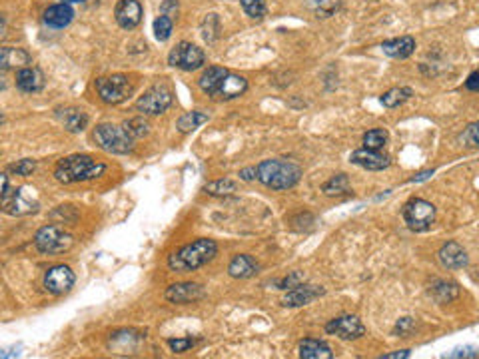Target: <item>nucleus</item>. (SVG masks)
<instances>
[{
    "label": "nucleus",
    "instance_id": "nucleus-7",
    "mask_svg": "<svg viewBox=\"0 0 479 359\" xmlns=\"http://www.w3.org/2000/svg\"><path fill=\"white\" fill-rule=\"evenodd\" d=\"M34 246L43 254H64L74 246V237L58 226H44L34 235Z\"/></svg>",
    "mask_w": 479,
    "mask_h": 359
},
{
    "label": "nucleus",
    "instance_id": "nucleus-1",
    "mask_svg": "<svg viewBox=\"0 0 479 359\" xmlns=\"http://www.w3.org/2000/svg\"><path fill=\"white\" fill-rule=\"evenodd\" d=\"M218 254V244L208 237H200L192 244H186L180 249L168 256V268L172 272L186 274V272H196L198 268L212 262Z\"/></svg>",
    "mask_w": 479,
    "mask_h": 359
},
{
    "label": "nucleus",
    "instance_id": "nucleus-45",
    "mask_svg": "<svg viewBox=\"0 0 479 359\" xmlns=\"http://www.w3.org/2000/svg\"><path fill=\"white\" fill-rule=\"evenodd\" d=\"M240 176L246 182H252V180H258V172H256V168H246V170L240 172Z\"/></svg>",
    "mask_w": 479,
    "mask_h": 359
},
{
    "label": "nucleus",
    "instance_id": "nucleus-44",
    "mask_svg": "<svg viewBox=\"0 0 479 359\" xmlns=\"http://www.w3.org/2000/svg\"><path fill=\"white\" fill-rule=\"evenodd\" d=\"M465 88L471 90V92H479V70L469 74V78L465 80Z\"/></svg>",
    "mask_w": 479,
    "mask_h": 359
},
{
    "label": "nucleus",
    "instance_id": "nucleus-20",
    "mask_svg": "<svg viewBox=\"0 0 479 359\" xmlns=\"http://www.w3.org/2000/svg\"><path fill=\"white\" fill-rule=\"evenodd\" d=\"M228 274L234 279H248L258 274V263L252 256L246 254H238L232 258V262L228 263Z\"/></svg>",
    "mask_w": 479,
    "mask_h": 359
},
{
    "label": "nucleus",
    "instance_id": "nucleus-29",
    "mask_svg": "<svg viewBox=\"0 0 479 359\" xmlns=\"http://www.w3.org/2000/svg\"><path fill=\"white\" fill-rule=\"evenodd\" d=\"M206 122H208V114H204V112H200V110L186 112L184 116L178 118V124H176V128H178L182 134H188V132L196 130V128H200L202 124H206Z\"/></svg>",
    "mask_w": 479,
    "mask_h": 359
},
{
    "label": "nucleus",
    "instance_id": "nucleus-34",
    "mask_svg": "<svg viewBox=\"0 0 479 359\" xmlns=\"http://www.w3.org/2000/svg\"><path fill=\"white\" fill-rule=\"evenodd\" d=\"M172 30H174V20L170 16H166V14H160L154 20L156 41L166 42L172 36Z\"/></svg>",
    "mask_w": 479,
    "mask_h": 359
},
{
    "label": "nucleus",
    "instance_id": "nucleus-30",
    "mask_svg": "<svg viewBox=\"0 0 479 359\" xmlns=\"http://www.w3.org/2000/svg\"><path fill=\"white\" fill-rule=\"evenodd\" d=\"M411 96H413V90H411V88H406V86H401V88H392V90H388V92L381 96V104H383L385 108H397L399 104H404V102L409 100Z\"/></svg>",
    "mask_w": 479,
    "mask_h": 359
},
{
    "label": "nucleus",
    "instance_id": "nucleus-41",
    "mask_svg": "<svg viewBox=\"0 0 479 359\" xmlns=\"http://www.w3.org/2000/svg\"><path fill=\"white\" fill-rule=\"evenodd\" d=\"M445 358L450 359H457V358H479V347H471V346H465V347H455L453 351H450Z\"/></svg>",
    "mask_w": 479,
    "mask_h": 359
},
{
    "label": "nucleus",
    "instance_id": "nucleus-6",
    "mask_svg": "<svg viewBox=\"0 0 479 359\" xmlns=\"http://www.w3.org/2000/svg\"><path fill=\"white\" fill-rule=\"evenodd\" d=\"M401 216L411 232H427L436 221V206L422 198H411L401 210Z\"/></svg>",
    "mask_w": 479,
    "mask_h": 359
},
{
    "label": "nucleus",
    "instance_id": "nucleus-33",
    "mask_svg": "<svg viewBox=\"0 0 479 359\" xmlns=\"http://www.w3.org/2000/svg\"><path fill=\"white\" fill-rule=\"evenodd\" d=\"M388 132L383 128H374L364 134V148L367 150H381L388 144Z\"/></svg>",
    "mask_w": 479,
    "mask_h": 359
},
{
    "label": "nucleus",
    "instance_id": "nucleus-19",
    "mask_svg": "<svg viewBox=\"0 0 479 359\" xmlns=\"http://www.w3.org/2000/svg\"><path fill=\"white\" fill-rule=\"evenodd\" d=\"M74 18V10L71 4L58 2L44 10V24L50 28H66Z\"/></svg>",
    "mask_w": 479,
    "mask_h": 359
},
{
    "label": "nucleus",
    "instance_id": "nucleus-18",
    "mask_svg": "<svg viewBox=\"0 0 479 359\" xmlns=\"http://www.w3.org/2000/svg\"><path fill=\"white\" fill-rule=\"evenodd\" d=\"M44 86V74L38 68L34 66H27V68L18 70L16 74V88L20 92H27V94H34V92H40Z\"/></svg>",
    "mask_w": 479,
    "mask_h": 359
},
{
    "label": "nucleus",
    "instance_id": "nucleus-46",
    "mask_svg": "<svg viewBox=\"0 0 479 359\" xmlns=\"http://www.w3.org/2000/svg\"><path fill=\"white\" fill-rule=\"evenodd\" d=\"M411 353H409V349H401V351H394V353H385V356H381L383 359H408Z\"/></svg>",
    "mask_w": 479,
    "mask_h": 359
},
{
    "label": "nucleus",
    "instance_id": "nucleus-15",
    "mask_svg": "<svg viewBox=\"0 0 479 359\" xmlns=\"http://www.w3.org/2000/svg\"><path fill=\"white\" fill-rule=\"evenodd\" d=\"M350 162L355 164V166L364 168V170H371V172H380V170H385L390 168L392 160L390 156L381 154L380 150H367V148H362V150H355L350 156Z\"/></svg>",
    "mask_w": 479,
    "mask_h": 359
},
{
    "label": "nucleus",
    "instance_id": "nucleus-43",
    "mask_svg": "<svg viewBox=\"0 0 479 359\" xmlns=\"http://www.w3.org/2000/svg\"><path fill=\"white\" fill-rule=\"evenodd\" d=\"M413 325H415V321L411 318H401L397 321V325H395V332L399 333V335H408L413 330Z\"/></svg>",
    "mask_w": 479,
    "mask_h": 359
},
{
    "label": "nucleus",
    "instance_id": "nucleus-14",
    "mask_svg": "<svg viewBox=\"0 0 479 359\" xmlns=\"http://www.w3.org/2000/svg\"><path fill=\"white\" fill-rule=\"evenodd\" d=\"M320 295H324V288H320V286H310V284H300L296 288L288 290V293L282 298V305H286V307L308 305L311 304L314 300H318Z\"/></svg>",
    "mask_w": 479,
    "mask_h": 359
},
{
    "label": "nucleus",
    "instance_id": "nucleus-3",
    "mask_svg": "<svg viewBox=\"0 0 479 359\" xmlns=\"http://www.w3.org/2000/svg\"><path fill=\"white\" fill-rule=\"evenodd\" d=\"M104 172H106V164L96 162L84 154H76V156H68V158L58 162L57 170H54V178L60 184H76V182H88V180L98 178Z\"/></svg>",
    "mask_w": 479,
    "mask_h": 359
},
{
    "label": "nucleus",
    "instance_id": "nucleus-11",
    "mask_svg": "<svg viewBox=\"0 0 479 359\" xmlns=\"http://www.w3.org/2000/svg\"><path fill=\"white\" fill-rule=\"evenodd\" d=\"M325 332L330 335H336L339 339L352 342V339H360L366 335V325L358 316H339L325 325Z\"/></svg>",
    "mask_w": 479,
    "mask_h": 359
},
{
    "label": "nucleus",
    "instance_id": "nucleus-26",
    "mask_svg": "<svg viewBox=\"0 0 479 359\" xmlns=\"http://www.w3.org/2000/svg\"><path fill=\"white\" fill-rule=\"evenodd\" d=\"M58 118H60V122L64 124V128H66L68 132H74V134L82 132L86 126H88V116H86L84 112L76 110V108L60 110L58 112Z\"/></svg>",
    "mask_w": 479,
    "mask_h": 359
},
{
    "label": "nucleus",
    "instance_id": "nucleus-24",
    "mask_svg": "<svg viewBox=\"0 0 479 359\" xmlns=\"http://www.w3.org/2000/svg\"><path fill=\"white\" fill-rule=\"evenodd\" d=\"M228 74H230V72L226 68H222V66H210V68L202 74V78L198 80V86H200V90H202L204 94L216 96L218 88L222 86V82H224V78Z\"/></svg>",
    "mask_w": 479,
    "mask_h": 359
},
{
    "label": "nucleus",
    "instance_id": "nucleus-10",
    "mask_svg": "<svg viewBox=\"0 0 479 359\" xmlns=\"http://www.w3.org/2000/svg\"><path fill=\"white\" fill-rule=\"evenodd\" d=\"M170 106H172V90H170L166 84H156V86H152L136 102V108L144 112V114H150V116L164 114Z\"/></svg>",
    "mask_w": 479,
    "mask_h": 359
},
{
    "label": "nucleus",
    "instance_id": "nucleus-39",
    "mask_svg": "<svg viewBox=\"0 0 479 359\" xmlns=\"http://www.w3.org/2000/svg\"><path fill=\"white\" fill-rule=\"evenodd\" d=\"M34 168H36V162L30 160V158H24V160H18L16 164H10V166H8V172H13L16 176L27 178V176H30V174L34 172Z\"/></svg>",
    "mask_w": 479,
    "mask_h": 359
},
{
    "label": "nucleus",
    "instance_id": "nucleus-38",
    "mask_svg": "<svg viewBox=\"0 0 479 359\" xmlns=\"http://www.w3.org/2000/svg\"><path fill=\"white\" fill-rule=\"evenodd\" d=\"M124 128L128 130V134L132 136V138H142V136H146L148 134V122L144 120V118H132V120H128V122H124Z\"/></svg>",
    "mask_w": 479,
    "mask_h": 359
},
{
    "label": "nucleus",
    "instance_id": "nucleus-37",
    "mask_svg": "<svg viewBox=\"0 0 479 359\" xmlns=\"http://www.w3.org/2000/svg\"><path fill=\"white\" fill-rule=\"evenodd\" d=\"M459 142H464L465 148H479V120L465 128L459 136Z\"/></svg>",
    "mask_w": 479,
    "mask_h": 359
},
{
    "label": "nucleus",
    "instance_id": "nucleus-5",
    "mask_svg": "<svg viewBox=\"0 0 479 359\" xmlns=\"http://www.w3.org/2000/svg\"><path fill=\"white\" fill-rule=\"evenodd\" d=\"M94 142L98 144L104 152L110 154H128L134 148V138L128 134L124 126L100 124L94 130Z\"/></svg>",
    "mask_w": 479,
    "mask_h": 359
},
{
    "label": "nucleus",
    "instance_id": "nucleus-16",
    "mask_svg": "<svg viewBox=\"0 0 479 359\" xmlns=\"http://www.w3.org/2000/svg\"><path fill=\"white\" fill-rule=\"evenodd\" d=\"M164 298L170 304H190V302H196L200 298H204V288L200 284H174L166 290Z\"/></svg>",
    "mask_w": 479,
    "mask_h": 359
},
{
    "label": "nucleus",
    "instance_id": "nucleus-27",
    "mask_svg": "<svg viewBox=\"0 0 479 359\" xmlns=\"http://www.w3.org/2000/svg\"><path fill=\"white\" fill-rule=\"evenodd\" d=\"M432 295L437 304H450L457 295H459V288L453 281H445V279H437L432 286Z\"/></svg>",
    "mask_w": 479,
    "mask_h": 359
},
{
    "label": "nucleus",
    "instance_id": "nucleus-40",
    "mask_svg": "<svg viewBox=\"0 0 479 359\" xmlns=\"http://www.w3.org/2000/svg\"><path fill=\"white\" fill-rule=\"evenodd\" d=\"M196 346V339L192 337H178V339H168V347L174 351V353H184L188 349Z\"/></svg>",
    "mask_w": 479,
    "mask_h": 359
},
{
    "label": "nucleus",
    "instance_id": "nucleus-9",
    "mask_svg": "<svg viewBox=\"0 0 479 359\" xmlns=\"http://www.w3.org/2000/svg\"><path fill=\"white\" fill-rule=\"evenodd\" d=\"M204 62H206L204 50L198 48L196 44H192V42H180V44H176V46L172 48V52L168 54L170 66L186 70V72L198 70Z\"/></svg>",
    "mask_w": 479,
    "mask_h": 359
},
{
    "label": "nucleus",
    "instance_id": "nucleus-25",
    "mask_svg": "<svg viewBox=\"0 0 479 359\" xmlns=\"http://www.w3.org/2000/svg\"><path fill=\"white\" fill-rule=\"evenodd\" d=\"M246 90H248V80L244 76H240V74H228L222 86L218 88L216 96L222 98V100H234V98L242 96Z\"/></svg>",
    "mask_w": 479,
    "mask_h": 359
},
{
    "label": "nucleus",
    "instance_id": "nucleus-4",
    "mask_svg": "<svg viewBox=\"0 0 479 359\" xmlns=\"http://www.w3.org/2000/svg\"><path fill=\"white\" fill-rule=\"evenodd\" d=\"M40 202L32 188H15L8 186V174H2V210L10 216H29L36 214Z\"/></svg>",
    "mask_w": 479,
    "mask_h": 359
},
{
    "label": "nucleus",
    "instance_id": "nucleus-48",
    "mask_svg": "<svg viewBox=\"0 0 479 359\" xmlns=\"http://www.w3.org/2000/svg\"><path fill=\"white\" fill-rule=\"evenodd\" d=\"M62 2H66V4H76V2H84V0H62Z\"/></svg>",
    "mask_w": 479,
    "mask_h": 359
},
{
    "label": "nucleus",
    "instance_id": "nucleus-22",
    "mask_svg": "<svg viewBox=\"0 0 479 359\" xmlns=\"http://www.w3.org/2000/svg\"><path fill=\"white\" fill-rule=\"evenodd\" d=\"M297 353L302 359H332L334 353H332V347L320 342V339H311V337H306L300 342L297 346Z\"/></svg>",
    "mask_w": 479,
    "mask_h": 359
},
{
    "label": "nucleus",
    "instance_id": "nucleus-8",
    "mask_svg": "<svg viewBox=\"0 0 479 359\" xmlns=\"http://www.w3.org/2000/svg\"><path fill=\"white\" fill-rule=\"evenodd\" d=\"M134 86L124 74H114V76H102L96 80V92L102 102L106 104H120L132 94Z\"/></svg>",
    "mask_w": 479,
    "mask_h": 359
},
{
    "label": "nucleus",
    "instance_id": "nucleus-23",
    "mask_svg": "<svg viewBox=\"0 0 479 359\" xmlns=\"http://www.w3.org/2000/svg\"><path fill=\"white\" fill-rule=\"evenodd\" d=\"M32 58L27 50L22 48H13V46H4L0 50V64H2V70H13V68H27Z\"/></svg>",
    "mask_w": 479,
    "mask_h": 359
},
{
    "label": "nucleus",
    "instance_id": "nucleus-35",
    "mask_svg": "<svg viewBox=\"0 0 479 359\" xmlns=\"http://www.w3.org/2000/svg\"><path fill=\"white\" fill-rule=\"evenodd\" d=\"M236 188L238 186L232 180H216V182H210L204 186L206 193H210V196H230V193L236 192Z\"/></svg>",
    "mask_w": 479,
    "mask_h": 359
},
{
    "label": "nucleus",
    "instance_id": "nucleus-36",
    "mask_svg": "<svg viewBox=\"0 0 479 359\" xmlns=\"http://www.w3.org/2000/svg\"><path fill=\"white\" fill-rule=\"evenodd\" d=\"M240 4H242L244 13L248 14L250 18H254V20H262L268 13L264 0H240Z\"/></svg>",
    "mask_w": 479,
    "mask_h": 359
},
{
    "label": "nucleus",
    "instance_id": "nucleus-28",
    "mask_svg": "<svg viewBox=\"0 0 479 359\" xmlns=\"http://www.w3.org/2000/svg\"><path fill=\"white\" fill-rule=\"evenodd\" d=\"M308 10L316 14L318 18H330L338 13L341 6V0H304Z\"/></svg>",
    "mask_w": 479,
    "mask_h": 359
},
{
    "label": "nucleus",
    "instance_id": "nucleus-17",
    "mask_svg": "<svg viewBox=\"0 0 479 359\" xmlns=\"http://www.w3.org/2000/svg\"><path fill=\"white\" fill-rule=\"evenodd\" d=\"M437 258H439L441 265L448 268V270H462V268H465L467 262H469L467 251H465L457 242H448V244H443V246L439 248V251H437Z\"/></svg>",
    "mask_w": 479,
    "mask_h": 359
},
{
    "label": "nucleus",
    "instance_id": "nucleus-42",
    "mask_svg": "<svg viewBox=\"0 0 479 359\" xmlns=\"http://www.w3.org/2000/svg\"><path fill=\"white\" fill-rule=\"evenodd\" d=\"M160 14H166L174 20L178 16V0H164L160 6Z\"/></svg>",
    "mask_w": 479,
    "mask_h": 359
},
{
    "label": "nucleus",
    "instance_id": "nucleus-31",
    "mask_svg": "<svg viewBox=\"0 0 479 359\" xmlns=\"http://www.w3.org/2000/svg\"><path fill=\"white\" fill-rule=\"evenodd\" d=\"M202 38L208 42V44H212V42H216V38L220 36V18H218V14H206V18L202 20Z\"/></svg>",
    "mask_w": 479,
    "mask_h": 359
},
{
    "label": "nucleus",
    "instance_id": "nucleus-21",
    "mask_svg": "<svg viewBox=\"0 0 479 359\" xmlns=\"http://www.w3.org/2000/svg\"><path fill=\"white\" fill-rule=\"evenodd\" d=\"M381 50L383 54H388L390 58H409L415 50V38L413 36H399V38H394V41H385L381 44Z\"/></svg>",
    "mask_w": 479,
    "mask_h": 359
},
{
    "label": "nucleus",
    "instance_id": "nucleus-2",
    "mask_svg": "<svg viewBox=\"0 0 479 359\" xmlns=\"http://www.w3.org/2000/svg\"><path fill=\"white\" fill-rule=\"evenodd\" d=\"M256 172H258V180L272 190H290L302 178V168L283 158L264 160L256 168Z\"/></svg>",
    "mask_w": 479,
    "mask_h": 359
},
{
    "label": "nucleus",
    "instance_id": "nucleus-13",
    "mask_svg": "<svg viewBox=\"0 0 479 359\" xmlns=\"http://www.w3.org/2000/svg\"><path fill=\"white\" fill-rule=\"evenodd\" d=\"M114 18L120 28L132 30L142 22V4L138 0H120L114 8Z\"/></svg>",
    "mask_w": 479,
    "mask_h": 359
},
{
    "label": "nucleus",
    "instance_id": "nucleus-32",
    "mask_svg": "<svg viewBox=\"0 0 479 359\" xmlns=\"http://www.w3.org/2000/svg\"><path fill=\"white\" fill-rule=\"evenodd\" d=\"M324 193L325 196H344V193H350V178L346 174H338L330 182L324 184Z\"/></svg>",
    "mask_w": 479,
    "mask_h": 359
},
{
    "label": "nucleus",
    "instance_id": "nucleus-12",
    "mask_svg": "<svg viewBox=\"0 0 479 359\" xmlns=\"http://www.w3.org/2000/svg\"><path fill=\"white\" fill-rule=\"evenodd\" d=\"M76 276L68 265H54L44 276V288L52 295H64L74 288Z\"/></svg>",
    "mask_w": 479,
    "mask_h": 359
},
{
    "label": "nucleus",
    "instance_id": "nucleus-47",
    "mask_svg": "<svg viewBox=\"0 0 479 359\" xmlns=\"http://www.w3.org/2000/svg\"><path fill=\"white\" fill-rule=\"evenodd\" d=\"M432 174H434V172H422V174H420V176H415V178H413V182H422V180L429 178V176H432Z\"/></svg>",
    "mask_w": 479,
    "mask_h": 359
}]
</instances>
